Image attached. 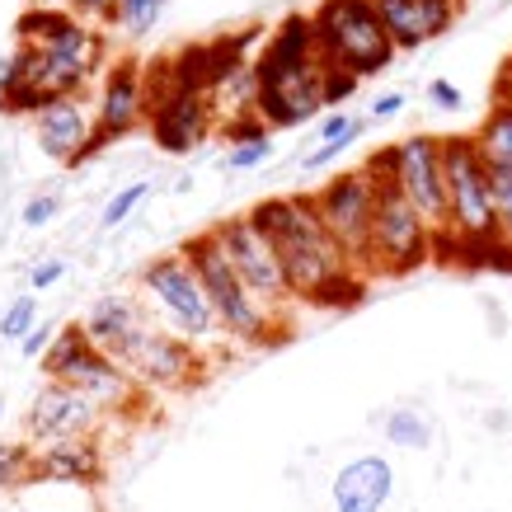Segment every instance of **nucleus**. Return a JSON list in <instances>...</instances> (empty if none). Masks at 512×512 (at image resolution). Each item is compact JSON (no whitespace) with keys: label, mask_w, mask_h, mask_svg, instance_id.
Instances as JSON below:
<instances>
[{"label":"nucleus","mask_w":512,"mask_h":512,"mask_svg":"<svg viewBox=\"0 0 512 512\" xmlns=\"http://www.w3.org/2000/svg\"><path fill=\"white\" fill-rule=\"evenodd\" d=\"M33 325H38V306H33V296H19L15 306L0 315V334H5V339H19V343H24Z\"/></svg>","instance_id":"nucleus-28"},{"label":"nucleus","mask_w":512,"mask_h":512,"mask_svg":"<svg viewBox=\"0 0 512 512\" xmlns=\"http://www.w3.org/2000/svg\"><path fill=\"white\" fill-rule=\"evenodd\" d=\"M207 362H212V357H202L198 343H188L184 334H174V329L151 325L137 339V348L123 357V372L146 390H188L207 376Z\"/></svg>","instance_id":"nucleus-11"},{"label":"nucleus","mask_w":512,"mask_h":512,"mask_svg":"<svg viewBox=\"0 0 512 512\" xmlns=\"http://www.w3.org/2000/svg\"><path fill=\"white\" fill-rule=\"evenodd\" d=\"M19 43L38 47L43 57V90L47 99H66V94H80L85 80L94 76V66L104 62V43L94 24H85L80 15H66V10H24L15 24Z\"/></svg>","instance_id":"nucleus-3"},{"label":"nucleus","mask_w":512,"mask_h":512,"mask_svg":"<svg viewBox=\"0 0 512 512\" xmlns=\"http://www.w3.org/2000/svg\"><path fill=\"white\" fill-rule=\"evenodd\" d=\"M362 132H367V118H362V113L334 109L325 123L315 127V146L306 151V160H301V165H306V174H315V170H325V165H334V160H339L343 151H348V146L362 137Z\"/></svg>","instance_id":"nucleus-19"},{"label":"nucleus","mask_w":512,"mask_h":512,"mask_svg":"<svg viewBox=\"0 0 512 512\" xmlns=\"http://www.w3.org/2000/svg\"><path fill=\"white\" fill-rule=\"evenodd\" d=\"M357 85H362L357 76H348V71H334V66H325V109H339L343 99H353Z\"/></svg>","instance_id":"nucleus-30"},{"label":"nucleus","mask_w":512,"mask_h":512,"mask_svg":"<svg viewBox=\"0 0 512 512\" xmlns=\"http://www.w3.org/2000/svg\"><path fill=\"white\" fill-rule=\"evenodd\" d=\"M99 414H104V404L90 400L85 390L47 381L38 390V400L29 404L24 437H29V447H52V442H66V437H90L99 428Z\"/></svg>","instance_id":"nucleus-13"},{"label":"nucleus","mask_w":512,"mask_h":512,"mask_svg":"<svg viewBox=\"0 0 512 512\" xmlns=\"http://www.w3.org/2000/svg\"><path fill=\"white\" fill-rule=\"evenodd\" d=\"M419 15H423V29H428V43H433V38H442L456 24L461 0H419Z\"/></svg>","instance_id":"nucleus-27"},{"label":"nucleus","mask_w":512,"mask_h":512,"mask_svg":"<svg viewBox=\"0 0 512 512\" xmlns=\"http://www.w3.org/2000/svg\"><path fill=\"white\" fill-rule=\"evenodd\" d=\"M372 10L381 15L386 24L390 43L400 52H419L428 43V29H423V15H419V0H372Z\"/></svg>","instance_id":"nucleus-21"},{"label":"nucleus","mask_w":512,"mask_h":512,"mask_svg":"<svg viewBox=\"0 0 512 512\" xmlns=\"http://www.w3.org/2000/svg\"><path fill=\"white\" fill-rule=\"evenodd\" d=\"M33 10H62V5H71V0H29Z\"/></svg>","instance_id":"nucleus-37"},{"label":"nucleus","mask_w":512,"mask_h":512,"mask_svg":"<svg viewBox=\"0 0 512 512\" xmlns=\"http://www.w3.org/2000/svg\"><path fill=\"white\" fill-rule=\"evenodd\" d=\"M43 372H47V381H62V386L85 390V395L99 400L104 409H118V404L137 400V381H132L109 353H99V348L85 339L80 325L57 329L52 348L43 353Z\"/></svg>","instance_id":"nucleus-8"},{"label":"nucleus","mask_w":512,"mask_h":512,"mask_svg":"<svg viewBox=\"0 0 512 512\" xmlns=\"http://www.w3.org/2000/svg\"><path fill=\"white\" fill-rule=\"evenodd\" d=\"M376 184V217H372V245H367V278H409L414 268L433 259V226L419 217V207L404 198L400 184L372 165Z\"/></svg>","instance_id":"nucleus-5"},{"label":"nucleus","mask_w":512,"mask_h":512,"mask_svg":"<svg viewBox=\"0 0 512 512\" xmlns=\"http://www.w3.org/2000/svg\"><path fill=\"white\" fill-rule=\"evenodd\" d=\"M19 480H33V447L29 442H10L0 447V489H10Z\"/></svg>","instance_id":"nucleus-25"},{"label":"nucleus","mask_w":512,"mask_h":512,"mask_svg":"<svg viewBox=\"0 0 512 512\" xmlns=\"http://www.w3.org/2000/svg\"><path fill=\"white\" fill-rule=\"evenodd\" d=\"M80 19H118V0H71Z\"/></svg>","instance_id":"nucleus-34"},{"label":"nucleus","mask_w":512,"mask_h":512,"mask_svg":"<svg viewBox=\"0 0 512 512\" xmlns=\"http://www.w3.org/2000/svg\"><path fill=\"white\" fill-rule=\"evenodd\" d=\"M273 160V132L268 137H254V141H235L231 151H226V170H254V165H264Z\"/></svg>","instance_id":"nucleus-26"},{"label":"nucleus","mask_w":512,"mask_h":512,"mask_svg":"<svg viewBox=\"0 0 512 512\" xmlns=\"http://www.w3.org/2000/svg\"><path fill=\"white\" fill-rule=\"evenodd\" d=\"M212 231H217L221 249L231 254L235 273L254 287V296H259L264 306H273L278 315L292 311L296 306L292 282H287V273H282V259H278V249H273V240L259 231V221L249 217V212H235V217L217 221Z\"/></svg>","instance_id":"nucleus-10"},{"label":"nucleus","mask_w":512,"mask_h":512,"mask_svg":"<svg viewBox=\"0 0 512 512\" xmlns=\"http://www.w3.org/2000/svg\"><path fill=\"white\" fill-rule=\"evenodd\" d=\"M508 66H512V57H508Z\"/></svg>","instance_id":"nucleus-38"},{"label":"nucleus","mask_w":512,"mask_h":512,"mask_svg":"<svg viewBox=\"0 0 512 512\" xmlns=\"http://www.w3.org/2000/svg\"><path fill=\"white\" fill-rule=\"evenodd\" d=\"M146 193H151V184H127V188H118L109 198V207H104V217H99V226L104 231H113V226H123L132 212H137L141 202H146Z\"/></svg>","instance_id":"nucleus-24"},{"label":"nucleus","mask_w":512,"mask_h":512,"mask_svg":"<svg viewBox=\"0 0 512 512\" xmlns=\"http://www.w3.org/2000/svg\"><path fill=\"white\" fill-rule=\"evenodd\" d=\"M184 259L193 264V273H198L202 287H207V296H212V306H217V315H221L226 339H231V343H249V348L278 339V329H273V325H287V320H278V311H273V306H264V301L254 296V287L235 273L231 254L221 249L217 231H198L193 240H184Z\"/></svg>","instance_id":"nucleus-2"},{"label":"nucleus","mask_w":512,"mask_h":512,"mask_svg":"<svg viewBox=\"0 0 512 512\" xmlns=\"http://www.w3.org/2000/svg\"><path fill=\"white\" fill-rule=\"evenodd\" d=\"M52 339H57V334H52V325H33L29 339L19 343V348H24V357H38V353H47V348H52Z\"/></svg>","instance_id":"nucleus-35"},{"label":"nucleus","mask_w":512,"mask_h":512,"mask_svg":"<svg viewBox=\"0 0 512 512\" xmlns=\"http://www.w3.org/2000/svg\"><path fill=\"white\" fill-rule=\"evenodd\" d=\"M386 437L395 447H409V451H423L433 442V419L419 414L414 404H400V409H390L386 414Z\"/></svg>","instance_id":"nucleus-22"},{"label":"nucleus","mask_w":512,"mask_h":512,"mask_svg":"<svg viewBox=\"0 0 512 512\" xmlns=\"http://www.w3.org/2000/svg\"><path fill=\"white\" fill-rule=\"evenodd\" d=\"M141 118H151V90H146L137 62H118L104 80L99 99H94V151L132 132Z\"/></svg>","instance_id":"nucleus-14"},{"label":"nucleus","mask_w":512,"mask_h":512,"mask_svg":"<svg viewBox=\"0 0 512 512\" xmlns=\"http://www.w3.org/2000/svg\"><path fill=\"white\" fill-rule=\"evenodd\" d=\"M33 137L43 146V156L57 165H80L85 156H94V118L76 94L52 99L33 113Z\"/></svg>","instance_id":"nucleus-15"},{"label":"nucleus","mask_w":512,"mask_h":512,"mask_svg":"<svg viewBox=\"0 0 512 512\" xmlns=\"http://www.w3.org/2000/svg\"><path fill=\"white\" fill-rule=\"evenodd\" d=\"M62 273H66L62 259H43V264L29 273V287H33V292H47L52 282H62Z\"/></svg>","instance_id":"nucleus-33"},{"label":"nucleus","mask_w":512,"mask_h":512,"mask_svg":"<svg viewBox=\"0 0 512 512\" xmlns=\"http://www.w3.org/2000/svg\"><path fill=\"white\" fill-rule=\"evenodd\" d=\"M390 494H395V470L386 456H353L329 484L334 512H381Z\"/></svg>","instance_id":"nucleus-17"},{"label":"nucleus","mask_w":512,"mask_h":512,"mask_svg":"<svg viewBox=\"0 0 512 512\" xmlns=\"http://www.w3.org/2000/svg\"><path fill=\"white\" fill-rule=\"evenodd\" d=\"M315 47H320V62L334 66V71H348V76L367 80L381 76L400 47L390 43L386 24L372 10V0H320L315 5Z\"/></svg>","instance_id":"nucleus-4"},{"label":"nucleus","mask_w":512,"mask_h":512,"mask_svg":"<svg viewBox=\"0 0 512 512\" xmlns=\"http://www.w3.org/2000/svg\"><path fill=\"white\" fill-rule=\"evenodd\" d=\"M165 5L170 0H118V19L113 24H123L127 38H141V33H151L160 24Z\"/></svg>","instance_id":"nucleus-23"},{"label":"nucleus","mask_w":512,"mask_h":512,"mask_svg":"<svg viewBox=\"0 0 512 512\" xmlns=\"http://www.w3.org/2000/svg\"><path fill=\"white\" fill-rule=\"evenodd\" d=\"M85 339L99 348V353H109L118 367H123V357L137 348V339L151 329V315L141 311L137 296L127 292H113V296H99L90 306V315H85Z\"/></svg>","instance_id":"nucleus-16"},{"label":"nucleus","mask_w":512,"mask_h":512,"mask_svg":"<svg viewBox=\"0 0 512 512\" xmlns=\"http://www.w3.org/2000/svg\"><path fill=\"white\" fill-rule=\"evenodd\" d=\"M367 165H376L381 174H390L400 193L414 207L419 217L437 231H447V170H442V137H428V132H409V137L381 146Z\"/></svg>","instance_id":"nucleus-7"},{"label":"nucleus","mask_w":512,"mask_h":512,"mask_svg":"<svg viewBox=\"0 0 512 512\" xmlns=\"http://www.w3.org/2000/svg\"><path fill=\"white\" fill-rule=\"evenodd\" d=\"M151 137L165 156H188L193 146L207 141L212 123H217V99L207 90H179L165 80H151Z\"/></svg>","instance_id":"nucleus-12"},{"label":"nucleus","mask_w":512,"mask_h":512,"mask_svg":"<svg viewBox=\"0 0 512 512\" xmlns=\"http://www.w3.org/2000/svg\"><path fill=\"white\" fill-rule=\"evenodd\" d=\"M376 184L372 165H357V170H343L334 179L315 188V212L329 226V235L339 240V249L353 259L357 273H367V245H372V217H376Z\"/></svg>","instance_id":"nucleus-9"},{"label":"nucleus","mask_w":512,"mask_h":512,"mask_svg":"<svg viewBox=\"0 0 512 512\" xmlns=\"http://www.w3.org/2000/svg\"><path fill=\"white\" fill-rule=\"evenodd\" d=\"M428 99H433V109H442V113H456L466 104V94L456 90L451 80H428Z\"/></svg>","instance_id":"nucleus-31"},{"label":"nucleus","mask_w":512,"mask_h":512,"mask_svg":"<svg viewBox=\"0 0 512 512\" xmlns=\"http://www.w3.org/2000/svg\"><path fill=\"white\" fill-rule=\"evenodd\" d=\"M104 456L94 447V437H66L52 447H33V480L57 484H99Z\"/></svg>","instance_id":"nucleus-18"},{"label":"nucleus","mask_w":512,"mask_h":512,"mask_svg":"<svg viewBox=\"0 0 512 512\" xmlns=\"http://www.w3.org/2000/svg\"><path fill=\"white\" fill-rule=\"evenodd\" d=\"M249 217L273 240L282 259V273L292 282L296 306H353L367 292V273H357L353 259L339 249L329 226L315 212L311 193H282L264 198Z\"/></svg>","instance_id":"nucleus-1"},{"label":"nucleus","mask_w":512,"mask_h":512,"mask_svg":"<svg viewBox=\"0 0 512 512\" xmlns=\"http://www.w3.org/2000/svg\"><path fill=\"white\" fill-rule=\"evenodd\" d=\"M395 113H404V94L400 90H390V94H381L372 104V118L381 123V118H395Z\"/></svg>","instance_id":"nucleus-36"},{"label":"nucleus","mask_w":512,"mask_h":512,"mask_svg":"<svg viewBox=\"0 0 512 512\" xmlns=\"http://www.w3.org/2000/svg\"><path fill=\"white\" fill-rule=\"evenodd\" d=\"M141 287H146V296L165 311L174 334H184L188 343H198V348H207V343H231L226 329H221V315H217V306H212V296L202 287V278L184 259V249L151 259L146 273H141Z\"/></svg>","instance_id":"nucleus-6"},{"label":"nucleus","mask_w":512,"mask_h":512,"mask_svg":"<svg viewBox=\"0 0 512 512\" xmlns=\"http://www.w3.org/2000/svg\"><path fill=\"white\" fill-rule=\"evenodd\" d=\"M52 217H57V198H52V193L29 198V207H24V226H47Z\"/></svg>","instance_id":"nucleus-32"},{"label":"nucleus","mask_w":512,"mask_h":512,"mask_svg":"<svg viewBox=\"0 0 512 512\" xmlns=\"http://www.w3.org/2000/svg\"><path fill=\"white\" fill-rule=\"evenodd\" d=\"M494 207H498V235L512 245V170H494Z\"/></svg>","instance_id":"nucleus-29"},{"label":"nucleus","mask_w":512,"mask_h":512,"mask_svg":"<svg viewBox=\"0 0 512 512\" xmlns=\"http://www.w3.org/2000/svg\"><path fill=\"white\" fill-rule=\"evenodd\" d=\"M475 151L484 156L489 170H512V104H498L484 113V123L475 127Z\"/></svg>","instance_id":"nucleus-20"}]
</instances>
